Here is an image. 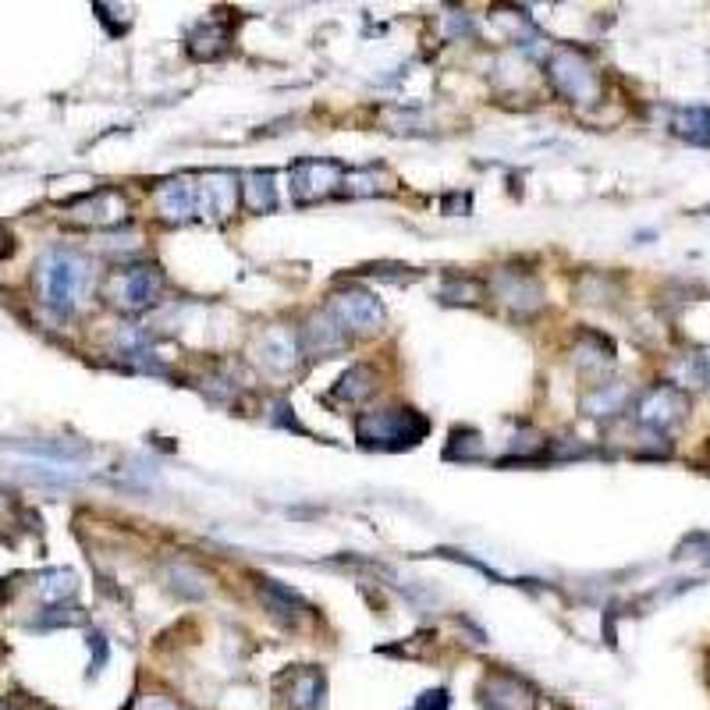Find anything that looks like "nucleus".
<instances>
[{
	"label": "nucleus",
	"instance_id": "obj_14",
	"mask_svg": "<svg viewBox=\"0 0 710 710\" xmlns=\"http://www.w3.org/2000/svg\"><path fill=\"white\" fill-rule=\"evenodd\" d=\"M284 700L292 710H317L323 700V675L317 668H299L284 682Z\"/></svg>",
	"mask_w": 710,
	"mask_h": 710
},
{
	"label": "nucleus",
	"instance_id": "obj_12",
	"mask_svg": "<svg viewBox=\"0 0 710 710\" xmlns=\"http://www.w3.org/2000/svg\"><path fill=\"white\" fill-rule=\"evenodd\" d=\"M685 416V398L679 388H671V383H664V388H654L643 401H640V424L646 427H671L679 424V419Z\"/></svg>",
	"mask_w": 710,
	"mask_h": 710
},
{
	"label": "nucleus",
	"instance_id": "obj_23",
	"mask_svg": "<svg viewBox=\"0 0 710 710\" xmlns=\"http://www.w3.org/2000/svg\"><path fill=\"white\" fill-rule=\"evenodd\" d=\"M412 710H448V693H445V689H434V693L419 697Z\"/></svg>",
	"mask_w": 710,
	"mask_h": 710
},
{
	"label": "nucleus",
	"instance_id": "obj_18",
	"mask_svg": "<svg viewBox=\"0 0 710 710\" xmlns=\"http://www.w3.org/2000/svg\"><path fill=\"white\" fill-rule=\"evenodd\" d=\"M377 391V373L370 367H359V370H349L341 380H338V388H334V398L338 401H367L370 395Z\"/></svg>",
	"mask_w": 710,
	"mask_h": 710
},
{
	"label": "nucleus",
	"instance_id": "obj_20",
	"mask_svg": "<svg viewBox=\"0 0 710 710\" xmlns=\"http://www.w3.org/2000/svg\"><path fill=\"white\" fill-rule=\"evenodd\" d=\"M675 132L689 143H710V110L707 107H685L675 118Z\"/></svg>",
	"mask_w": 710,
	"mask_h": 710
},
{
	"label": "nucleus",
	"instance_id": "obj_1",
	"mask_svg": "<svg viewBox=\"0 0 710 710\" xmlns=\"http://www.w3.org/2000/svg\"><path fill=\"white\" fill-rule=\"evenodd\" d=\"M89 278V260L71 249H47L36 263V292L54 313H71L86 299Z\"/></svg>",
	"mask_w": 710,
	"mask_h": 710
},
{
	"label": "nucleus",
	"instance_id": "obj_21",
	"mask_svg": "<svg viewBox=\"0 0 710 710\" xmlns=\"http://www.w3.org/2000/svg\"><path fill=\"white\" fill-rule=\"evenodd\" d=\"M622 401H625V388L619 383V388H601V391H593V395L586 398V409H590V416H611V412L622 409Z\"/></svg>",
	"mask_w": 710,
	"mask_h": 710
},
{
	"label": "nucleus",
	"instance_id": "obj_5",
	"mask_svg": "<svg viewBox=\"0 0 710 710\" xmlns=\"http://www.w3.org/2000/svg\"><path fill=\"white\" fill-rule=\"evenodd\" d=\"M551 82L558 86V93H565L575 104H593L601 96V79L593 65L580 50H558L551 61Z\"/></svg>",
	"mask_w": 710,
	"mask_h": 710
},
{
	"label": "nucleus",
	"instance_id": "obj_19",
	"mask_svg": "<svg viewBox=\"0 0 710 710\" xmlns=\"http://www.w3.org/2000/svg\"><path fill=\"white\" fill-rule=\"evenodd\" d=\"M75 583H79V580H75V572L50 568V572L40 575V583H36V593H40L47 604H61V601H68L71 593H75Z\"/></svg>",
	"mask_w": 710,
	"mask_h": 710
},
{
	"label": "nucleus",
	"instance_id": "obj_8",
	"mask_svg": "<svg viewBox=\"0 0 710 710\" xmlns=\"http://www.w3.org/2000/svg\"><path fill=\"white\" fill-rule=\"evenodd\" d=\"M239 203V178L221 171V175L196 178V210L200 221H224Z\"/></svg>",
	"mask_w": 710,
	"mask_h": 710
},
{
	"label": "nucleus",
	"instance_id": "obj_9",
	"mask_svg": "<svg viewBox=\"0 0 710 710\" xmlns=\"http://www.w3.org/2000/svg\"><path fill=\"white\" fill-rule=\"evenodd\" d=\"M341 185V167L328 164V161H305L292 167V192L299 203H313L323 200L328 192H334Z\"/></svg>",
	"mask_w": 710,
	"mask_h": 710
},
{
	"label": "nucleus",
	"instance_id": "obj_2",
	"mask_svg": "<svg viewBox=\"0 0 710 710\" xmlns=\"http://www.w3.org/2000/svg\"><path fill=\"white\" fill-rule=\"evenodd\" d=\"M164 295V274L149 263H128L121 271H110L104 281V299L121 313H143L157 305Z\"/></svg>",
	"mask_w": 710,
	"mask_h": 710
},
{
	"label": "nucleus",
	"instance_id": "obj_24",
	"mask_svg": "<svg viewBox=\"0 0 710 710\" xmlns=\"http://www.w3.org/2000/svg\"><path fill=\"white\" fill-rule=\"evenodd\" d=\"M8 245H11V239H8V232H4V227H0V256L8 253Z\"/></svg>",
	"mask_w": 710,
	"mask_h": 710
},
{
	"label": "nucleus",
	"instance_id": "obj_22",
	"mask_svg": "<svg viewBox=\"0 0 710 710\" xmlns=\"http://www.w3.org/2000/svg\"><path fill=\"white\" fill-rule=\"evenodd\" d=\"M132 710H188V707H182L171 693H143Z\"/></svg>",
	"mask_w": 710,
	"mask_h": 710
},
{
	"label": "nucleus",
	"instance_id": "obj_16",
	"mask_svg": "<svg viewBox=\"0 0 710 710\" xmlns=\"http://www.w3.org/2000/svg\"><path fill=\"white\" fill-rule=\"evenodd\" d=\"M497 295H502L512 310H523V313L541 310V288H536V281H529V274H502L497 278Z\"/></svg>",
	"mask_w": 710,
	"mask_h": 710
},
{
	"label": "nucleus",
	"instance_id": "obj_7",
	"mask_svg": "<svg viewBox=\"0 0 710 710\" xmlns=\"http://www.w3.org/2000/svg\"><path fill=\"white\" fill-rule=\"evenodd\" d=\"M299 334H292L288 328H271V331H263L253 344V359L260 362V367L266 373H292L295 370V362H299Z\"/></svg>",
	"mask_w": 710,
	"mask_h": 710
},
{
	"label": "nucleus",
	"instance_id": "obj_4",
	"mask_svg": "<svg viewBox=\"0 0 710 710\" xmlns=\"http://www.w3.org/2000/svg\"><path fill=\"white\" fill-rule=\"evenodd\" d=\"M328 313L341 323V331L349 334H377L383 323H388V310L373 292H362V288H344L328 305Z\"/></svg>",
	"mask_w": 710,
	"mask_h": 710
},
{
	"label": "nucleus",
	"instance_id": "obj_3",
	"mask_svg": "<svg viewBox=\"0 0 710 710\" xmlns=\"http://www.w3.org/2000/svg\"><path fill=\"white\" fill-rule=\"evenodd\" d=\"M430 427H427L424 416H419L416 409H401V406L377 409V412H367L359 419V440L370 448H409Z\"/></svg>",
	"mask_w": 710,
	"mask_h": 710
},
{
	"label": "nucleus",
	"instance_id": "obj_10",
	"mask_svg": "<svg viewBox=\"0 0 710 710\" xmlns=\"http://www.w3.org/2000/svg\"><path fill=\"white\" fill-rule=\"evenodd\" d=\"M157 210L171 224L182 221H200L196 210V178H171L157 188Z\"/></svg>",
	"mask_w": 710,
	"mask_h": 710
},
{
	"label": "nucleus",
	"instance_id": "obj_13",
	"mask_svg": "<svg viewBox=\"0 0 710 710\" xmlns=\"http://www.w3.org/2000/svg\"><path fill=\"white\" fill-rule=\"evenodd\" d=\"M344 341H349V334L341 331V323L328 310H320L317 317H310V323H305L302 338H299L302 349H310L313 356L338 352V349H344Z\"/></svg>",
	"mask_w": 710,
	"mask_h": 710
},
{
	"label": "nucleus",
	"instance_id": "obj_17",
	"mask_svg": "<svg viewBox=\"0 0 710 710\" xmlns=\"http://www.w3.org/2000/svg\"><path fill=\"white\" fill-rule=\"evenodd\" d=\"M260 597H263L266 607H271V615H278L284 622H295L302 611H305V601L299 597V593L281 586V583H263L260 586Z\"/></svg>",
	"mask_w": 710,
	"mask_h": 710
},
{
	"label": "nucleus",
	"instance_id": "obj_15",
	"mask_svg": "<svg viewBox=\"0 0 710 710\" xmlns=\"http://www.w3.org/2000/svg\"><path fill=\"white\" fill-rule=\"evenodd\" d=\"M274 175L271 171H253V175H245L239 192H242V203L249 214H271L278 206V188H274Z\"/></svg>",
	"mask_w": 710,
	"mask_h": 710
},
{
	"label": "nucleus",
	"instance_id": "obj_11",
	"mask_svg": "<svg viewBox=\"0 0 710 710\" xmlns=\"http://www.w3.org/2000/svg\"><path fill=\"white\" fill-rule=\"evenodd\" d=\"M128 214V203L121 192H114V188H104V192H93L89 200L82 203H75L71 206V221H79V224H93V227H110V224H118L125 221Z\"/></svg>",
	"mask_w": 710,
	"mask_h": 710
},
{
	"label": "nucleus",
	"instance_id": "obj_6",
	"mask_svg": "<svg viewBox=\"0 0 710 710\" xmlns=\"http://www.w3.org/2000/svg\"><path fill=\"white\" fill-rule=\"evenodd\" d=\"M479 700H484L487 710H533L536 693L523 675L494 668L490 675L479 682Z\"/></svg>",
	"mask_w": 710,
	"mask_h": 710
}]
</instances>
